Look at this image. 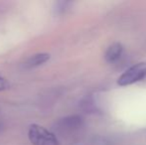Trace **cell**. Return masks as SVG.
<instances>
[{
    "mask_svg": "<svg viewBox=\"0 0 146 145\" xmlns=\"http://www.w3.org/2000/svg\"><path fill=\"white\" fill-rule=\"evenodd\" d=\"M28 137L33 145H60L55 133L38 124H32L30 126Z\"/></svg>",
    "mask_w": 146,
    "mask_h": 145,
    "instance_id": "obj_1",
    "label": "cell"
},
{
    "mask_svg": "<svg viewBox=\"0 0 146 145\" xmlns=\"http://www.w3.org/2000/svg\"><path fill=\"white\" fill-rule=\"evenodd\" d=\"M83 126V120L80 116H68L62 118L56 123L55 129L61 134V136H71L73 132H76Z\"/></svg>",
    "mask_w": 146,
    "mask_h": 145,
    "instance_id": "obj_3",
    "label": "cell"
},
{
    "mask_svg": "<svg viewBox=\"0 0 146 145\" xmlns=\"http://www.w3.org/2000/svg\"><path fill=\"white\" fill-rule=\"evenodd\" d=\"M1 127H2V125H1V124H0V130H1Z\"/></svg>",
    "mask_w": 146,
    "mask_h": 145,
    "instance_id": "obj_7",
    "label": "cell"
},
{
    "mask_svg": "<svg viewBox=\"0 0 146 145\" xmlns=\"http://www.w3.org/2000/svg\"><path fill=\"white\" fill-rule=\"evenodd\" d=\"M123 52V47L119 43H113L110 45L106 51L104 58L108 63H114L121 57V54Z\"/></svg>",
    "mask_w": 146,
    "mask_h": 145,
    "instance_id": "obj_4",
    "label": "cell"
},
{
    "mask_svg": "<svg viewBox=\"0 0 146 145\" xmlns=\"http://www.w3.org/2000/svg\"><path fill=\"white\" fill-rule=\"evenodd\" d=\"M146 77V63H138L126 70L117 79V85L120 87L132 85Z\"/></svg>",
    "mask_w": 146,
    "mask_h": 145,
    "instance_id": "obj_2",
    "label": "cell"
},
{
    "mask_svg": "<svg viewBox=\"0 0 146 145\" xmlns=\"http://www.w3.org/2000/svg\"><path fill=\"white\" fill-rule=\"evenodd\" d=\"M49 59H50V55L47 54V53H39L34 56L30 57L27 61L24 64V67L26 69H33L39 67L41 65L45 64L46 62H48Z\"/></svg>",
    "mask_w": 146,
    "mask_h": 145,
    "instance_id": "obj_5",
    "label": "cell"
},
{
    "mask_svg": "<svg viewBox=\"0 0 146 145\" xmlns=\"http://www.w3.org/2000/svg\"><path fill=\"white\" fill-rule=\"evenodd\" d=\"M9 87H10L9 83H8L5 79H3V77H0V91H5V89H9Z\"/></svg>",
    "mask_w": 146,
    "mask_h": 145,
    "instance_id": "obj_6",
    "label": "cell"
}]
</instances>
